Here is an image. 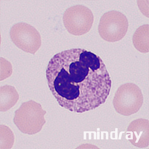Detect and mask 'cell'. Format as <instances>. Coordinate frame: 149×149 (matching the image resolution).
I'll list each match as a JSON object with an SVG mask.
<instances>
[{
	"mask_svg": "<svg viewBox=\"0 0 149 149\" xmlns=\"http://www.w3.org/2000/svg\"><path fill=\"white\" fill-rule=\"evenodd\" d=\"M46 75L49 88L59 105L77 113L104 103L111 86L103 60L84 49H71L54 55Z\"/></svg>",
	"mask_w": 149,
	"mask_h": 149,
	"instance_id": "6da1fadb",
	"label": "cell"
},
{
	"mask_svg": "<svg viewBox=\"0 0 149 149\" xmlns=\"http://www.w3.org/2000/svg\"><path fill=\"white\" fill-rule=\"evenodd\" d=\"M128 28V22L126 16L120 12L112 10L105 13L102 16L98 31L104 40L114 42L123 38Z\"/></svg>",
	"mask_w": 149,
	"mask_h": 149,
	"instance_id": "7a4b0ae2",
	"label": "cell"
},
{
	"mask_svg": "<svg viewBox=\"0 0 149 149\" xmlns=\"http://www.w3.org/2000/svg\"><path fill=\"white\" fill-rule=\"evenodd\" d=\"M143 102V95L139 87L134 84L127 83L118 88L113 103L118 113L129 116L136 113L141 107Z\"/></svg>",
	"mask_w": 149,
	"mask_h": 149,
	"instance_id": "3957f363",
	"label": "cell"
},
{
	"mask_svg": "<svg viewBox=\"0 0 149 149\" xmlns=\"http://www.w3.org/2000/svg\"><path fill=\"white\" fill-rule=\"evenodd\" d=\"M63 20L64 26L70 34L81 36L91 29L94 21L91 11L81 5L71 6L65 11Z\"/></svg>",
	"mask_w": 149,
	"mask_h": 149,
	"instance_id": "277c9868",
	"label": "cell"
},
{
	"mask_svg": "<svg viewBox=\"0 0 149 149\" xmlns=\"http://www.w3.org/2000/svg\"><path fill=\"white\" fill-rule=\"evenodd\" d=\"M10 38L17 46L21 45L26 46L41 44V36L33 27L25 23L14 25L10 32Z\"/></svg>",
	"mask_w": 149,
	"mask_h": 149,
	"instance_id": "5b68a950",
	"label": "cell"
},
{
	"mask_svg": "<svg viewBox=\"0 0 149 149\" xmlns=\"http://www.w3.org/2000/svg\"><path fill=\"white\" fill-rule=\"evenodd\" d=\"M149 28L148 24L140 26L133 36V41L135 47L142 53L149 52Z\"/></svg>",
	"mask_w": 149,
	"mask_h": 149,
	"instance_id": "8992f818",
	"label": "cell"
}]
</instances>
